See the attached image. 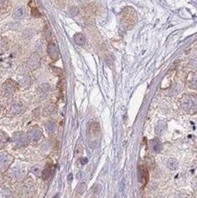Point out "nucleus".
Listing matches in <instances>:
<instances>
[{"label": "nucleus", "mask_w": 197, "mask_h": 198, "mask_svg": "<svg viewBox=\"0 0 197 198\" xmlns=\"http://www.w3.org/2000/svg\"><path fill=\"white\" fill-rule=\"evenodd\" d=\"M182 107L189 112H194L196 108V100L192 95H184L181 99Z\"/></svg>", "instance_id": "1"}, {"label": "nucleus", "mask_w": 197, "mask_h": 198, "mask_svg": "<svg viewBox=\"0 0 197 198\" xmlns=\"http://www.w3.org/2000/svg\"><path fill=\"white\" fill-rule=\"evenodd\" d=\"M13 142L19 147H24L29 143V138L23 132H16L13 135Z\"/></svg>", "instance_id": "2"}, {"label": "nucleus", "mask_w": 197, "mask_h": 198, "mask_svg": "<svg viewBox=\"0 0 197 198\" xmlns=\"http://www.w3.org/2000/svg\"><path fill=\"white\" fill-rule=\"evenodd\" d=\"M27 136L30 140L34 141V142H38L42 138L43 133H42V130L38 127H32L29 130Z\"/></svg>", "instance_id": "3"}, {"label": "nucleus", "mask_w": 197, "mask_h": 198, "mask_svg": "<svg viewBox=\"0 0 197 198\" xmlns=\"http://www.w3.org/2000/svg\"><path fill=\"white\" fill-rule=\"evenodd\" d=\"M12 161L11 155H9L6 153L0 154V170H3L6 168Z\"/></svg>", "instance_id": "4"}, {"label": "nucleus", "mask_w": 197, "mask_h": 198, "mask_svg": "<svg viewBox=\"0 0 197 198\" xmlns=\"http://www.w3.org/2000/svg\"><path fill=\"white\" fill-rule=\"evenodd\" d=\"M15 89H16V83L11 80H6L3 85V91H4L5 95L11 94L15 91Z\"/></svg>", "instance_id": "5"}, {"label": "nucleus", "mask_w": 197, "mask_h": 198, "mask_svg": "<svg viewBox=\"0 0 197 198\" xmlns=\"http://www.w3.org/2000/svg\"><path fill=\"white\" fill-rule=\"evenodd\" d=\"M47 52L49 56L53 59V60H56L58 57V49L57 46L55 43H49L48 47H47Z\"/></svg>", "instance_id": "6"}, {"label": "nucleus", "mask_w": 197, "mask_h": 198, "mask_svg": "<svg viewBox=\"0 0 197 198\" xmlns=\"http://www.w3.org/2000/svg\"><path fill=\"white\" fill-rule=\"evenodd\" d=\"M28 64L31 68H37L40 66V56L37 54H33L30 57V59L28 61Z\"/></svg>", "instance_id": "7"}, {"label": "nucleus", "mask_w": 197, "mask_h": 198, "mask_svg": "<svg viewBox=\"0 0 197 198\" xmlns=\"http://www.w3.org/2000/svg\"><path fill=\"white\" fill-rule=\"evenodd\" d=\"M139 176H140V180L141 182L145 185L147 183V180H148V172H147V169L144 167H139Z\"/></svg>", "instance_id": "8"}, {"label": "nucleus", "mask_w": 197, "mask_h": 198, "mask_svg": "<svg viewBox=\"0 0 197 198\" xmlns=\"http://www.w3.org/2000/svg\"><path fill=\"white\" fill-rule=\"evenodd\" d=\"M9 111L12 114H18V113H20V111H21V105H20V103L14 102V103L10 104V105H9Z\"/></svg>", "instance_id": "9"}, {"label": "nucleus", "mask_w": 197, "mask_h": 198, "mask_svg": "<svg viewBox=\"0 0 197 198\" xmlns=\"http://www.w3.org/2000/svg\"><path fill=\"white\" fill-rule=\"evenodd\" d=\"M74 41L77 44L79 45H83L86 42V39L82 33H76L74 35Z\"/></svg>", "instance_id": "10"}, {"label": "nucleus", "mask_w": 197, "mask_h": 198, "mask_svg": "<svg viewBox=\"0 0 197 198\" xmlns=\"http://www.w3.org/2000/svg\"><path fill=\"white\" fill-rule=\"evenodd\" d=\"M90 132L92 135H98L100 132V126L97 122H92L90 126Z\"/></svg>", "instance_id": "11"}, {"label": "nucleus", "mask_w": 197, "mask_h": 198, "mask_svg": "<svg viewBox=\"0 0 197 198\" xmlns=\"http://www.w3.org/2000/svg\"><path fill=\"white\" fill-rule=\"evenodd\" d=\"M166 166H167V167H168L169 169L174 170V169H177V168H178L179 163H178V161H177L175 158H169V159L167 160Z\"/></svg>", "instance_id": "12"}, {"label": "nucleus", "mask_w": 197, "mask_h": 198, "mask_svg": "<svg viewBox=\"0 0 197 198\" xmlns=\"http://www.w3.org/2000/svg\"><path fill=\"white\" fill-rule=\"evenodd\" d=\"M51 169H52V167L51 165H46V167L43 168V170L42 171V178L43 179H46L49 178V176L51 175Z\"/></svg>", "instance_id": "13"}, {"label": "nucleus", "mask_w": 197, "mask_h": 198, "mask_svg": "<svg viewBox=\"0 0 197 198\" xmlns=\"http://www.w3.org/2000/svg\"><path fill=\"white\" fill-rule=\"evenodd\" d=\"M24 15V9L23 7H18L15 9L13 13V18L14 19H21Z\"/></svg>", "instance_id": "14"}, {"label": "nucleus", "mask_w": 197, "mask_h": 198, "mask_svg": "<svg viewBox=\"0 0 197 198\" xmlns=\"http://www.w3.org/2000/svg\"><path fill=\"white\" fill-rule=\"evenodd\" d=\"M11 173L13 174V176H15L17 178H20L24 174V170L20 167H15L14 169H12Z\"/></svg>", "instance_id": "15"}, {"label": "nucleus", "mask_w": 197, "mask_h": 198, "mask_svg": "<svg viewBox=\"0 0 197 198\" xmlns=\"http://www.w3.org/2000/svg\"><path fill=\"white\" fill-rule=\"evenodd\" d=\"M45 130L49 133H53L55 130V124L54 122H47L45 124Z\"/></svg>", "instance_id": "16"}, {"label": "nucleus", "mask_w": 197, "mask_h": 198, "mask_svg": "<svg viewBox=\"0 0 197 198\" xmlns=\"http://www.w3.org/2000/svg\"><path fill=\"white\" fill-rule=\"evenodd\" d=\"M7 141H8L7 135H6L5 132H3V131L0 130V147L4 146V144H5Z\"/></svg>", "instance_id": "17"}, {"label": "nucleus", "mask_w": 197, "mask_h": 198, "mask_svg": "<svg viewBox=\"0 0 197 198\" xmlns=\"http://www.w3.org/2000/svg\"><path fill=\"white\" fill-rule=\"evenodd\" d=\"M7 6H8L7 0H0V13H3V12L6 11Z\"/></svg>", "instance_id": "18"}, {"label": "nucleus", "mask_w": 197, "mask_h": 198, "mask_svg": "<svg viewBox=\"0 0 197 198\" xmlns=\"http://www.w3.org/2000/svg\"><path fill=\"white\" fill-rule=\"evenodd\" d=\"M152 144H153V150L154 152H156V153L160 152V150H161V144L159 143V142L157 140H154L152 142Z\"/></svg>", "instance_id": "19"}, {"label": "nucleus", "mask_w": 197, "mask_h": 198, "mask_svg": "<svg viewBox=\"0 0 197 198\" xmlns=\"http://www.w3.org/2000/svg\"><path fill=\"white\" fill-rule=\"evenodd\" d=\"M31 15H32L33 17H37V18H39V17H41V16H42L41 12L38 10V8H37L36 6H32V7H31Z\"/></svg>", "instance_id": "20"}, {"label": "nucleus", "mask_w": 197, "mask_h": 198, "mask_svg": "<svg viewBox=\"0 0 197 198\" xmlns=\"http://www.w3.org/2000/svg\"><path fill=\"white\" fill-rule=\"evenodd\" d=\"M44 35H45V38H46V40H47V41H50V40L52 39L51 32H50V31H49V29H48V27H47V26L44 28Z\"/></svg>", "instance_id": "21"}, {"label": "nucleus", "mask_w": 197, "mask_h": 198, "mask_svg": "<svg viewBox=\"0 0 197 198\" xmlns=\"http://www.w3.org/2000/svg\"><path fill=\"white\" fill-rule=\"evenodd\" d=\"M6 47V40L3 38H0V52H2L3 50H5Z\"/></svg>", "instance_id": "22"}, {"label": "nucleus", "mask_w": 197, "mask_h": 198, "mask_svg": "<svg viewBox=\"0 0 197 198\" xmlns=\"http://www.w3.org/2000/svg\"><path fill=\"white\" fill-rule=\"evenodd\" d=\"M85 189H86V185H85L84 183H80V184L78 186V192H79L80 193H82V192H84Z\"/></svg>", "instance_id": "23"}, {"label": "nucleus", "mask_w": 197, "mask_h": 198, "mask_svg": "<svg viewBox=\"0 0 197 198\" xmlns=\"http://www.w3.org/2000/svg\"><path fill=\"white\" fill-rule=\"evenodd\" d=\"M31 171H32V173H34V174H36V175H40V167H39L38 166L33 167L31 168Z\"/></svg>", "instance_id": "24"}, {"label": "nucleus", "mask_w": 197, "mask_h": 198, "mask_svg": "<svg viewBox=\"0 0 197 198\" xmlns=\"http://www.w3.org/2000/svg\"><path fill=\"white\" fill-rule=\"evenodd\" d=\"M78 12H79V10H78V8L76 6H73V7L70 8V13H71L72 16H76L78 14Z\"/></svg>", "instance_id": "25"}, {"label": "nucleus", "mask_w": 197, "mask_h": 198, "mask_svg": "<svg viewBox=\"0 0 197 198\" xmlns=\"http://www.w3.org/2000/svg\"><path fill=\"white\" fill-rule=\"evenodd\" d=\"M87 161H88V159H87L86 157H84V158H82V159H81V161H80V162H81V164L83 165V164L87 163Z\"/></svg>", "instance_id": "26"}, {"label": "nucleus", "mask_w": 197, "mask_h": 198, "mask_svg": "<svg viewBox=\"0 0 197 198\" xmlns=\"http://www.w3.org/2000/svg\"><path fill=\"white\" fill-rule=\"evenodd\" d=\"M70 179H72V174H69V176H68V180H70Z\"/></svg>", "instance_id": "27"}, {"label": "nucleus", "mask_w": 197, "mask_h": 198, "mask_svg": "<svg viewBox=\"0 0 197 198\" xmlns=\"http://www.w3.org/2000/svg\"><path fill=\"white\" fill-rule=\"evenodd\" d=\"M0 112H1V107H0Z\"/></svg>", "instance_id": "28"}]
</instances>
